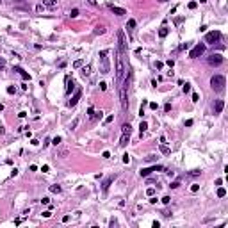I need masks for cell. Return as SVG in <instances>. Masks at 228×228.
<instances>
[{"label":"cell","mask_w":228,"mask_h":228,"mask_svg":"<svg viewBox=\"0 0 228 228\" xmlns=\"http://www.w3.org/2000/svg\"><path fill=\"white\" fill-rule=\"evenodd\" d=\"M125 55H127V52H121V50H118V54H116V80H118V84H121L123 77H125V71H127Z\"/></svg>","instance_id":"cell-1"},{"label":"cell","mask_w":228,"mask_h":228,"mask_svg":"<svg viewBox=\"0 0 228 228\" xmlns=\"http://www.w3.org/2000/svg\"><path fill=\"white\" fill-rule=\"evenodd\" d=\"M128 84H130V73L125 79V82L119 86V100H121V109L128 111Z\"/></svg>","instance_id":"cell-2"},{"label":"cell","mask_w":228,"mask_h":228,"mask_svg":"<svg viewBox=\"0 0 228 228\" xmlns=\"http://www.w3.org/2000/svg\"><path fill=\"white\" fill-rule=\"evenodd\" d=\"M98 57H100V71L103 75H107L111 71V66H109V50H102L98 54Z\"/></svg>","instance_id":"cell-3"},{"label":"cell","mask_w":228,"mask_h":228,"mask_svg":"<svg viewBox=\"0 0 228 228\" xmlns=\"http://www.w3.org/2000/svg\"><path fill=\"white\" fill-rule=\"evenodd\" d=\"M225 86H226V79H225L223 75H214V77L210 79V87H212L214 91L221 93V91L225 89Z\"/></svg>","instance_id":"cell-4"},{"label":"cell","mask_w":228,"mask_h":228,"mask_svg":"<svg viewBox=\"0 0 228 228\" xmlns=\"http://www.w3.org/2000/svg\"><path fill=\"white\" fill-rule=\"evenodd\" d=\"M205 50H207V46H205V43H198L191 52H189V57L191 59H198L200 55H203L205 54Z\"/></svg>","instance_id":"cell-5"},{"label":"cell","mask_w":228,"mask_h":228,"mask_svg":"<svg viewBox=\"0 0 228 228\" xmlns=\"http://www.w3.org/2000/svg\"><path fill=\"white\" fill-rule=\"evenodd\" d=\"M219 39H221V32H219V30H212V32H207V36H205V43L214 45V43H217Z\"/></svg>","instance_id":"cell-6"},{"label":"cell","mask_w":228,"mask_h":228,"mask_svg":"<svg viewBox=\"0 0 228 228\" xmlns=\"http://www.w3.org/2000/svg\"><path fill=\"white\" fill-rule=\"evenodd\" d=\"M209 64L210 66H221L223 64V55L221 54H212L209 57Z\"/></svg>","instance_id":"cell-7"},{"label":"cell","mask_w":228,"mask_h":228,"mask_svg":"<svg viewBox=\"0 0 228 228\" xmlns=\"http://www.w3.org/2000/svg\"><path fill=\"white\" fill-rule=\"evenodd\" d=\"M152 171H164V168H162V166H152V168H144V169H141V177H148Z\"/></svg>","instance_id":"cell-8"},{"label":"cell","mask_w":228,"mask_h":228,"mask_svg":"<svg viewBox=\"0 0 228 228\" xmlns=\"http://www.w3.org/2000/svg\"><path fill=\"white\" fill-rule=\"evenodd\" d=\"M80 96H82V89H77V91H75V95L71 96V100L68 102V105H70V107H75L77 103H79V100H80Z\"/></svg>","instance_id":"cell-9"},{"label":"cell","mask_w":228,"mask_h":228,"mask_svg":"<svg viewBox=\"0 0 228 228\" xmlns=\"http://www.w3.org/2000/svg\"><path fill=\"white\" fill-rule=\"evenodd\" d=\"M75 89V82L71 77H66V95H71V91Z\"/></svg>","instance_id":"cell-10"},{"label":"cell","mask_w":228,"mask_h":228,"mask_svg":"<svg viewBox=\"0 0 228 228\" xmlns=\"http://www.w3.org/2000/svg\"><path fill=\"white\" fill-rule=\"evenodd\" d=\"M109 9H111V11L114 13V14H118V16H123V14H127V11H125V9H123V7H116V5H109Z\"/></svg>","instance_id":"cell-11"},{"label":"cell","mask_w":228,"mask_h":228,"mask_svg":"<svg viewBox=\"0 0 228 228\" xmlns=\"http://www.w3.org/2000/svg\"><path fill=\"white\" fill-rule=\"evenodd\" d=\"M223 109H225V102H223V100H216V105H214V111H216V114L223 112Z\"/></svg>","instance_id":"cell-12"},{"label":"cell","mask_w":228,"mask_h":228,"mask_svg":"<svg viewBox=\"0 0 228 228\" xmlns=\"http://www.w3.org/2000/svg\"><path fill=\"white\" fill-rule=\"evenodd\" d=\"M128 141H130V134H121V141H119V146H121V148H125L127 144H128Z\"/></svg>","instance_id":"cell-13"},{"label":"cell","mask_w":228,"mask_h":228,"mask_svg":"<svg viewBox=\"0 0 228 228\" xmlns=\"http://www.w3.org/2000/svg\"><path fill=\"white\" fill-rule=\"evenodd\" d=\"M112 180H114V177H109L105 182H103V185H102V189H103V193H107L109 191V185L112 184Z\"/></svg>","instance_id":"cell-14"},{"label":"cell","mask_w":228,"mask_h":228,"mask_svg":"<svg viewBox=\"0 0 228 228\" xmlns=\"http://www.w3.org/2000/svg\"><path fill=\"white\" fill-rule=\"evenodd\" d=\"M14 71H18V73H20V75H22V77H23L25 80H30V75L27 73V71H23V70H22V68H20V66H16V68H14Z\"/></svg>","instance_id":"cell-15"},{"label":"cell","mask_w":228,"mask_h":228,"mask_svg":"<svg viewBox=\"0 0 228 228\" xmlns=\"http://www.w3.org/2000/svg\"><path fill=\"white\" fill-rule=\"evenodd\" d=\"M43 5H46V7H50V9H54V7L57 5V2H55V0H43Z\"/></svg>","instance_id":"cell-16"},{"label":"cell","mask_w":228,"mask_h":228,"mask_svg":"<svg viewBox=\"0 0 228 228\" xmlns=\"http://www.w3.org/2000/svg\"><path fill=\"white\" fill-rule=\"evenodd\" d=\"M168 34H169V29H168V27H162V29L159 30V36H160V38H166Z\"/></svg>","instance_id":"cell-17"},{"label":"cell","mask_w":228,"mask_h":228,"mask_svg":"<svg viewBox=\"0 0 228 228\" xmlns=\"http://www.w3.org/2000/svg\"><path fill=\"white\" fill-rule=\"evenodd\" d=\"M89 73H91V66L86 64L84 68H82V75H84V77H89Z\"/></svg>","instance_id":"cell-18"},{"label":"cell","mask_w":228,"mask_h":228,"mask_svg":"<svg viewBox=\"0 0 228 228\" xmlns=\"http://www.w3.org/2000/svg\"><path fill=\"white\" fill-rule=\"evenodd\" d=\"M121 134H130V123H125L121 127Z\"/></svg>","instance_id":"cell-19"},{"label":"cell","mask_w":228,"mask_h":228,"mask_svg":"<svg viewBox=\"0 0 228 228\" xmlns=\"http://www.w3.org/2000/svg\"><path fill=\"white\" fill-rule=\"evenodd\" d=\"M148 128V123L146 121H141V125H139V130H141V136H143V132Z\"/></svg>","instance_id":"cell-20"},{"label":"cell","mask_w":228,"mask_h":228,"mask_svg":"<svg viewBox=\"0 0 228 228\" xmlns=\"http://www.w3.org/2000/svg\"><path fill=\"white\" fill-rule=\"evenodd\" d=\"M50 193H61V185H50Z\"/></svg>","instance_id":"cell-21"},{"label":"cell","mask_w":228,"mask_h":228,"mask_svg":"<svg viewBox=\"0 0 228 228\" xmlns=\"http://www.w3.org/2000/svg\"><path fill=\"white\" fill-rule=\"evenodd\" d=\"M217 196H219V198H225V196H226V189L219 187V189H217Z\"/></svg>","instance_id":"cell-22"},{"label":"cell","mask_w":228,"mask_h":228,"mask_svg":"<svg viewBox=\"0 0 228 228\" xmlns=\"http://www.w3.org/2000/svg\"><path fill=\"white\" fill-rule=\"evenodd\" d=\"M182 89H184V93H185V95H187V93L191 91V84H187V82H185V84H184V87H182Z\"/></svg>","instance_id":"cell-23"},{"label":"cell","mask_w":228,"mask_h":228,"mask_svg":"<svg viewBox=\"0 0 228 228\" xmlns=\"http://www.w3.org/2000/svg\"><path fill=\"white\" fill-rule=\"evenodd\" d=\"M79 16V9H71V13H70V18H77Z\"/></svg>","instance_id":"cell-24"},{"label":"cell","mask_w":228,"mask_h":228,"mask_svg":"<svg viewBox=\"0 0 228 228\" xmlns=\"http://www.w3.org/2000/svg\"><path fill=\"white\" fill-rule=\"evenodd\" d=\"M136 27V20H128V23H127V29H134Z\"/></svg>","instance_id":"cell-25"},{"label":"cell","mask_w":228,"mask_h":228,"mask_svg":"<svg viewBox=\"0 0 228 228\" xmlns=\"http://www.w3.org/2000/svg\"><path fill=\"white\" fill-rule=\"evenodd\" d=\"M82 64H84V61H82V59H79V61H75V63H73V68H80Z\"/></svg>","instance_id":"cell-26"},{"label":"cell","mask_w":228,"mask_h":228,"mask_svg":"<svg viewBox=\"0 0 228 228\" xmlns=\"http://www.w3.org/2000/svg\"><path fill=\"white\" fill-rule=\"evenodd\" d=\"M160 152H162V153H169V148L166 146V144H160Z\"/></svg>","instance_id":"cell-27"},{"label":"cell","mask_w":228,"mask_h":228,"mask_svg":"<svg viewBox=\"0 0 228 228\" xmlns=\"http://www.w3.org/2000/svg\"><path fill=\"white\" fill-rule=\"evenodd\" d=\"M171 189H177V187H180V182L177 180V182H171V185H169Z\"/></svg>","instance_id":"cell-28"},{"label":"cell","mask_w":228,"mask_h":228,"mask_svg":"<svg viewBox=\"0 0 228 228\" xmlns=\"http://www.w3.org/2000/svg\"><path fill=\"white\" fill-rule=\"evenodd\" d=\"M146 194H148V196H153V194H155V187H150V189H146Z\"/></svg>","instance_id":"cell-29"},{"label":"cell","mask_w":228,"mask_h":228,"mask_svg":"<svg viewBox=\"0 0 228 228\" xmlns=\"http://www.w3.org/2000/svg\"><path fill=\"white\" fill-rule=\"evenodd\" d=\"M77 125H79V119H77V118H75V119H73V121H71V127H70V128H71V130H73V128H75V127H77Z\"/></svg>","instance_id":"cell-30"},{"label":"cell","mask_w":228,"mask_h":228,"mask_svg":"<svg viewBox=\"0 0 228 228\" xmlns=\"http://www.w3.org/2000/svg\"><path fill=\"white\" fill-rule=\"evenodd\" d=\"M198 189H200V185H198V184H193V185H191V191H193V193H196Z\"/></svg>","instance_id":"cell-31"},{"label":"cell","mask_w":228,"mask_h":228,"mask_svg":"<svg viewBox=\"0 0 228 228\" xmlns=\"http://www.w3.org/2000/svg\"><path fill=\"white\" fill-rule=\"evenodd\" d=\"M169 201H171V198H169V196H164V198H162V203H164V205H168Z\"/></svg>","instance_id":"cell-32"},{"label":"cell","mask_w":228,"mask_h":228,"mask_svg":"<svg viewBox=\"0 0 228 228\" xmlns=\"http://www.w3.org/2000/svg\"><path fill=\"white\" fill-rule=\"evenodd\" d=\"M87 114H89V118H95V111H93V107L87 109Z\"/></svg>","instance_id":"cell-33"},{"label":"cell","mask_w":228,"mask_h":228,"mask_svg":"<svg viewBox=\"0 0 228 228\" xmlns=\"http://www.w3.org/2000/svg\"><path fill=\"white\" fill-rule=\"evenodd\" d=\"M123 162H125V164H128V162H130V157H128V153H125V155H123Z\"/></svg>","instance_id":"cell-34"},{"label":"cell","mask_w":228,"mask_h":228,"mask_svg":"<svg viewBox=\"0 0 228 228\" xmlns=\"http://www.w3.org/2000/svg\"><path fill=\"white\" fill-rule=\"evenodd\" d=\"M52 143H54V144H55V146H57V144L61 143V137H59V136H57V137H54V139H52Z\"/></svg>","instance_id":"cell-35"},{"label":"cell","mask_w":228,"mask_h":228,"mask_svg":"<svg viewBox=\"0 0 228 228\" xmlns=\"http://www.w3.org/2000/svg\"><path fill=\"white\" fill-rule=\"evenodd\" d=\"M155 68H157V70H160L162 68V63H160V61H155V64H153Z\"/></svg>","instance_id":"cell-36"},{"label":"cell","mask_w":228,"mask_h":228,"mask_svg":"<svg viewBox=\"0 0 228 228\" xmlns=\"http://www.w3.org/2000/svg\"><path fill=\"white\" fill-rule=\"evenodd\" d=\"M4 66H5V59H4V57H0V70H2Z\"/></svg>","instance_id":"cell-37"},{"label":"cell","mask_w":228,"mask_h":228,"mask_svg":"<svg viewBox=\"0 0 228 228\" xmlns=\"http://www.w3.org/2000/svg\"><path fill=\"white\" fill-rule=\"evenodd\" d=\"M41 203H43V205H48V203H50V198H46V196H45V198L41 200Z\"/></svg>","instance_id":"cell-38"},{"label":"cell","mask_w":228,"mask_h":228,"mask_svg":"<svg viewBox=\"0 0 228 228\" xmlns=\"http://www.w3.org/2000/svg\"><path fill=\"white\" fill-rule=\"evenodd\" d=\"M100 89H102V91L107 89V84H105V82H100Z\"/></svg>","instance_id":"cell-39"},{"label":"cell","mask_w":228,"mask_h":228,"mask_svg":"<svg viewBox=\"0 0 228 228\" xmlns=\"http://www.w3.org/2000/svg\"><path fill=\"white\" fill-rule=\"evenodd\" d=\"M189 175H191V177H198V175H200V171H198V169H194V171H191Z\"/></svg>","instance_id":"cell-40"},{"label":"cell","mask_w":228,"mask_h":228,"mask_svg":"<svg viewBox=\"0 0 228 228\" xmlns=\"http://www.w3.org/2000/svg\"><path fill=\"white\" fill-rule=\"evenodd\" d=\"M102 157H103V159H109V157H111V153H109V152H103V153H102Z\"/></svg>","instance_id":"cell-41"},{"label":"cell","mask_w":228,"mask_h":228,"mask_svg":"<svg viewBox=\"0 0 228 228\" xmlns=\"http://www.w3.org/2000/svg\"><path fill=\"white\" fill-rule=\"evenodd\" d=\"M7 93H9V95H13V93H14V87L9 86V87H7Z\"/></svg>","instance_id":"cell-42"},{"label":"cell","mask_w":228,"mask_h":228,"mask_svg":"<svg viewBox=\"0 0 228 228\" xmlns=\"http://www.w3.org/2000/svg\"><path fill=\"white\" fill-rule=\"evenodd\" d=\"M164 111H166V112L171 111V105H169V103H166V105H164Z\"/></svg>","instance_id":"cell-43"},{"label":"cell","mask_w":228,"mask_h":228,"mask_svg":"<svg viewBox=\"0 0 228 228\" xmlns=\"http://www.w3.org/2000/svg\"><path fill=\"white\" fill-rule=\"evenodd\" d=\"M198 100H200V96L196 95V93H193V102H198Z\"/></svg>","instance_id":"cell-44"},{"label":"cell","mask_w":228,"mask_h":228,"mask_svg":"<svg viewBox=\"0 0 228 228\" xmlns=\"http://www.w3.org/2000/svg\"><path fill=\"white\" fill-rule=\"evenodd\" d=\"M95 32H96V34H102V32H103V27H96Z\"/></svg>","instance_id":"cell-45"},{"label":"cell","mask_w":228,"mask_h":228,"mask_svg":"<svg viewBox=\"0 0 228 228\" xmlns=\"http://www.w3.org/2000/svg\"><path fill=\"white\" fill-rule=\"evenodd\" d=\"M185 48H189V43H184V45H180V50H185Z\"/></svg>","instance_id":"cell-46"},{"label":"cell","mask_w":228,"mask_h":228,"mask_svg":"<svg viewBox=\"0 0 228 228\" xmlns=\"http://www.w3.org/2000/svg\"><path fill=\"white\" fill-rule=\"evenodd\" d=\"M150 109H153V111H155V109H157V103L152 102V103H150Z\"/></svg>","instance_id":"cell-47"},{"label":"cell","mask_w":228,"mask_h":228,"mask_svg":"<svg viewBox=\"0 0 228 228\" xmlns=\"http://www.w3.org/2000/svg\"><path fill=\"white\" fill-rule=\"evenodd\" d=\"M196 5H198L196 2H191V4H189V9H196Z\"/></svg>","instance_id":"cell-48"},{"label":"cell","mask_w":228,"mask_h":228,"mask_svg":"<svg viewBox=\"0 0 228 228\" xmlns=\"http://www.w3.org/2000/svg\"><path fill=\"white\" fill-rule=\"evenodd\" d=\"M112 119H114V116H107V118H105V123H111Z\"/></svg>","instance_id":"cell-49"},{"label":"cell","mask_w":228,"mask_h":228,"mask_svg":"<svg viewBox=\"0 0 228 228\" xmlns=\"http://www.w3.org/2000/svg\"><path fill=\"white\" fill-rule=\"evenodd\" d=\"M52 216V212L50 210H46V212H43V217H50Z\"/></svg>","instance_id":"cell-50"},{"label":"cell","mask_w":228,"mask_h":228,"mask_svg":"<svg viewBox=\"0 0 228 228\" xmlns=\"http://www.w3.org/2000/svg\"><path fill=\"white\" fill-rule=\"evenodd\" d=\"M87 2H89L91 5H96V0H87Z\"/></svg>","instance_id":"cell-51"},{"label":"cell","mask_w":228,"mask_h":228,"mask_svg":"<svg viewBox=\"0 0 228 228\" xmlns=\"http://www.w3.org/2000/svg\"><path fill=\"white\" fill-rule=\"evenodd\" d=\"M160 2H168V0H160Z\"/></svg>","instance_id":"cell-52"},{"label":"cell","mask_w":228,"mask_h":228,"mask_svg":"<svg viewBox=\"0 0 228 228\" xmlns=\"http://www.w3.org/2000/svg\"><path fill=\"white\" fill-rule=\"evenodd\" d=\"M0 2H2V0H0Z\"/></svg>","instance_id":"cell-53"}]
</instances>
